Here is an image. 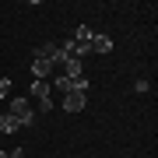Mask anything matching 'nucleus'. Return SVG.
I'll return each mask as SVG.
<instances>
[{
  "label": "nucleus",
  "instance_id": "obj_10",
  "mask_svg": "<svg viewBox=\"0 0 158 158\" xmlns=\"http://www.w3.org/2000/svg\"><path fill=\"white\" fill-rule=\"evenodd\" d=\"M7 158H25V148H14V151H7Z\"/></svg>",
  "mask_w": 158,
  "mask_h": 158
},
{
  "label": "nucleus",
  "instance_id": "obj_2",
  "mask_svg": "<svg viewBox=\"0 0 158 158\" xmlns=\"http://www.w3.org/2000/svg\"><path fill=\"white\" fill-rule=\"evenodd\" d=\"M85 106H88V95H81V91H67L63 95V113H81Z\"/></svg>",
  "mask_w": 158,
  "mask_h": 158
},
{
  "label": "nucleus",
  "instance_id": "obj_6",
  "mask_svg": "<svg viewBox=\"0 0 158 158\" xmlns=\"http://www.w3.org/2000/svg\"><path fill=\"white\" fill-rule=\"evenodd\" d=\"M49 81H32V88H28V95L35 98V102H42V98H49Z\"/></svg>",
  "mask_w": 158,
  "mask_h": 158
},
{
  "label": "nucleus",
  "instance_id": "obj_7",
  "mask_svg": "<svg viewBox=\"0 0 158 158\" xmlns=\"http://www.w3.org/2000/svg\"><path fill=\"white\" fill-rule=\"evenodd\" d=\"M18 130H21V123H18L11 113H4V116H0V134H7V137H11V134H18Z\"/></svg>",
  "mask_w": 158,
  "mask_h": 158
},
{
  "label": "nucleus",
  "instance_id": "obj_8",
  "mask_svg": "<svg viewBox=\"0 0 158 158\" xmlns=\"http://www.w3.org/2000/svg\"><path fill=\"white\" fill-rule=\"evenodd\" d=\"M134 91H137V95H144V91H151V81H148V77H137V81H134Z\"/></svg>",
  "mask_w": 158,
  "mask_h": 158
},
{
  "label": "nucleus",
  "instance_id": "obj_11",
  "mask_svg": "<svg viewBox=\"0 0 158 158\" xmlns=\"http://www.w3.org/2000/svg\"><path fill=\"white\" fill-rule=\"evenodd\" d=\"M0 158H7V151H0Z\"/></svg>",
  "mask_w": 158,
  "mask_h": 158
},
{
  "label": "nucleus",
  "instance_id": "obj_9",
  "mask_svg": "<svg viewBox=\"0 0 158 158\" xmlns=\"http://www.w3.org/2000/svg\"><path fill=\"white\" fill-rule=\"evenodd\" d=\"M0 98H11V77H0Z\"/></svg>",
  "mask_w": 158,
  "mask_h": 158
},
{
  "label": "nucleus",
  "instance_id": "obj_1",
  "mask_svg": "<svg viewBox=\"0 0 158 158\" xmlns=\"http://www.w3.org/2000/svg\"><path fill=\"white\" fill-rule=\"evenodd\" d=\"M7 113H11V116H14L21 127H35V119H39V116H35V109H32V102L25 98V95H14V98H11V109H7Z\"/></svg>",
  "mask_w": 158,
  "mask_h": 158
},
{
  "label": "nucleus",
  "instance_id": "obj_3",
  "mask_svg": "<svg viewBox=\"0 0 158 158\" xmlns=\"http://www.w3.org/2000/svg\"><path fill=\"white\" fill-rule=\"evenodd\" d=\"M91 53H102V56H109V53H113V35H106V32L91 35Z\"/></svg>",
  "mask_w": 158,
  "mask_h": 158
},
{
  "label": "nucleus",
  "instance_id": "obj_5",
  "mask_svg": "<svg viewBox=\"0 0 158 158\" xmlns=\"http://www.w3.org/2000/svg\"><path fill=\"white\" fill-rule=\"evenodd\" d=\"M60 74H63V77H85V70H81V60H74V56H67V63H63V67H60Z\"/></svg>",
  "mask_w": 158,
  "mask_h": 158
},
{
  "label": "nucleus",
  "instance_id": "obj_4",
  "mask_svg": "<svg viewBox=\"0 0 158 158\" xmlns=\"http://www.w3.org/2000/svg\"><path fill=\"white\" fill-rule=\"evenodd\" d=\"M32 81H49V74H53V67H49V63H46V60H39V56H32Z\"/></svg>",
  "mask_w": 158,
  "mask_h": 158
}]
</instances>
